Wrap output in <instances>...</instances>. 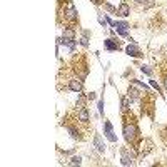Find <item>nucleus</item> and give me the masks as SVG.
I'll use <instances>...</instances> for the list:
<instances>
[{
  "mask_svg": "<svg viewBox=\"0 0 167 167\" xmlns=\"http://www.w3.org/2000/svg\"><path fill=\"white\" fill-rule=\"evenodd\" d=\"M57 19H59V23H64L65 27H74L77 23V10L72 0H59Z\"/></svg>",
  "mask_w": 167,
  "mask_h": 167,
  "instance_id": "nucleus-1",
  "label": "nucleus"
},
{
  "mask_svg": "<svg viewBox=\"0 0 167 167\" xmlns=\"http://www.w3.org/2000/svg\"><path fill=\"white\" fill-rule=\"evenodd\" d=\"M124 137L129 144H136L140 139L139 136V129H137V122L136 117L132 115V112H124Z\"/></svg>",
  "mask_w": 167,
  "mask_h": 167,
  "instance_id": "nucleus-2",
  "label": "nucleus"
},
{
  "mask_svg": "<svg viewBox=\"0 0 167 167\" xmlns=\"http://www.w3.org/2000/svg\"><path fill=\"white\" fill-rule=\"evenodd\" d=\"M87 60H85L84 55H77L74 57V60H72L70 64V72L77 77H80V79H84L85 75H87Z\"/></svg>",
  "mask_w": 167,
  "mask_h": 167,
  "instance_id": "nucleus-3",
  "label": "nucleus"
},
{
  "mask_svg": "<svg viewBox=\"0 0 167 167\" xmlns=\"http://www.w3.org/2000/svg\"><path fill=\"white\" fill-rule=\"evenodd\" d=\"M62 40H64V44L69 45L70 50H74V47H75V30H74V27H65L64 28Z\"/></svg>",
  "mask_w": 167,
  "mask_h": 167,
  "instance_id": "nucleus-4",
  "label": "nucleus"
},
{
  "mask_svg": "<svg viewBox=\"0 0 167 167\" xmlns=\"http://www.w3.org/2000/svg\"><path fill=\"white\" fill-rule=\"evenodd\" d=\"M112 27H115V30L119 32V35L127 37V27H129V23H125V22H114Z\"/></svg>",
  "mask_w": 167,
  "mask_h": 167,
  "instance_id": "nucleus-5",
  "label": "nucleus"
},
{
  "mask_svg": "<svg viewBox=\"0 0 167 167\" xmlns=\"http://www.w3.org/2000/svg\"><path fill=\"white\" fill-rule=\"evenodd\" d=\"M105 48H109V50H119L120 42H117V40H114V39H107L105 40Z\"/></svg>",
  "mask_w": 167,
  "mask_h": 167,
  "instance_id": "nucleus-6",
  "label": "nucleus"
},
{
  "mask_svg": "<svg viewBox=\"0 0 167 167\" xmlns=\"http://www.w3.org/2000/svg\"><path fill=\"white\" fill-rule=\"evenodd\" d=\"M105 136H107L112 142H115V140H117V137L114 136V132H112V125H111V122H105Z\"/></svg>",
  "mask_w": 167,
  "mask_h": 167,
  "instance_id": "nucleus-7",
  "label": "nucleus"
},
{
  "mask_svg": "<svg viewBox=\"0 0 167 167\" xmlns=\"http://www.w3.org/2000/svg\"><path fill=\"white\" fill-rule=\"evenodd\" d=\"M94 144H95V147H97V150H99V152H104V150H105V145L102 144V140H100V136H99V134L94 137Z\"/></svg>",
  "mask_w": 167,
  "mask_h": 167,
  "instance_id": "nucleus-8",
  "label": "nucleus"
},
{
  "mask_svg": "<svg viewBox=\"0 0 167 167\" xmlns=\"http://www.w3.org/2000/svg\"><path fill=\"white\" fill-rule=\"evenodd\" d=\"M125 50H127V54L132 55V57H139V55H140V50H139V48H137L136 45H129L127 48H125Z\"/></svg>",
  "mask_w": 167,
  "mask_h": 167,
  "instance_id": "nucleus-9",
  "label": "nucleus"
},
{
  "mask_svg": "<svg viewBox=\"0 0 167 167\" xmlns=\"http://www.w3.org/2000/svg\"><path fill=\"white\" fill-rule=\"evenodd\" d=\"M129 12H130L129 5H127V3H122V5L119 7V12H117V14L122 15V17H125V15H129Z\"/></svg>",
  "mask_w": 167,
  "mask_h": 167,
  "instance_id": "nucleus-10",
  "label": "nucleus"
},
{
  "mask_svg": "<svg viewBox=\"0 0 167 167\" xmlns=\"http://www.w3.org/2000/svg\"><path fill=\"white\" fill-rule=\"evenodd\" d=\"M129 109H130L129 99H127V97H124V99H122V111H124V112H127Z\"/></svg>",
  "mask_w": 167,
  "mask_h": 167,
  "instance_id": "nucleus-11",
  "label": "nucleus"
},
{
  "mask_svg": "<svg viewBox=\"0 0 167 167\" xmlns=\"http://www.w3.org/2000/svg\"><path fill=\"white\" fill-rule=\"evenodd\" d=\"M162 82H164V87L167 89V65H165V67H162Z\"/></svg>",
  "mask_w": 167,
  "mask_h": 167,
  "instance_id": "nucleus-12",
  "label": "nucleus"
},
{
  "mask_svg": "<svg viewBox=\"0 0 167 167\" xmlns=\"http://www.w3.org/2000/svg\"><path fill=\"white\" fill-rule=\"evenodd\" d=\"M137 3H142V5L144 7H149V5H152V2H150V0H136Z\"/></svg>",
  "mask_w": 167,
  "mask_h": 167,
  "instance_id": "nucleus-13",
  "label": "nucleus"
},
{
  "mask_svg": "<svg viewBox=\"0 0 167 167\" xmlns=\"http://www.w3.org/2000/svg\"><path fill=\"white\" fill-rule=\"evenodd\" d=\"M122 164H124V165H130V164H132V161H130L127 156H124V157H122Z\"/></svg>",
  "mask_w": 167,
  "mask_h": 167,
  "instance_id": "nucleus-14",
  "label": "nucleus"
},
{
  "mask_svg": "<svg viewBox=\"0 0 167 167\" xmlns=\"http://www.w3.org/2000/svg\"><path fill=\"white\" fill-rule=\"evenodd\" d=\"M80 161H82V159H80V157H72L70 164H80Z\"/></svg>",
  "mask_w": 167,
  "mask_h": 167,
  "instance_id": "nucleus-15",
  "label": "nucleus"
},
{
  "mask_svg": "<svg viewBox=\"0 0 167 167\" xmlns=\"http://www.w3.org/2000/svg\"><path fill=\"white\" fill-rule=\"evenodd\" d=\"M140 69H142V72H145V74H150V69L147 67V65H142Z\"/></svg>",
  "mask_w": 167,
  "mask_h": 167,
  "instance_id": "nucleus-16",
  "label": "nucleus"
},
{
  "mask_svg": "<svg viewBox=\"0 0 167 167\" xmlns=\"http://www.w3.org/2000/svg\"><path fill=\"white\" fill-rule=\"evenodd\" d=\"M150 85H152L154 89H157V90H159V89H161V87H159V84L156 82V80H150Z\"/></svg>",
  "mask_w": 167,
  "mask_h": 167,
  "instance_id": "nucleus-17",
  "label": "nucleus"
},
{
  "mask_svg": "<svg viewBox=\"0 0 167 167\" xmlns=\"http://www.w3.org/2000/svg\"><path fill=\"white\" fill-rule=\"evenodd\" d=\"M99 112H100V114H104V102H102V100L99 102Z\"/></svg>",
  "mask_w": 167,
  "mask_h": 167,
  "instance_id": "nucleus-18",
  "label": "nucleus"
},
{
  "mask_svg": "<svg viewBox=\"0 0 167 167\" xmlns=\"http://www.w3.org/2000/svg\"><path fill=\"white\" fill-rule=\"evenodd\" d=\"M162 137H164V139H167V127L162 130Z\"/></svg>",
  "mask_w": 167,
  "mask_h": 167,
  "instance_id": "nucleus-19",
  "label": "nucleus"
},
{
  "mask_svg": "<svg viewBox=\"0 0 167 167\" xmlns=\"http://www.w3.org/2000/svg\"><path fill=\"white\" fill-rule=\"evenodd\" d=\"M92 2H94V3H95V5H99V3H102V2H104V0H92Z\"/></svg>",
  "mask_w": 167,
  "mask_h": 167,
  "instance_id": "nucleus-20",
  "label": "nucleus"
}]
</instances>
